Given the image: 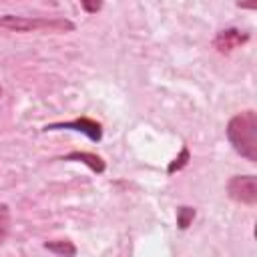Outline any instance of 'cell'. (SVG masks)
<instances>
[{
	"label": "cell",
	"mask_w": 257,
	"mask_h": 257,
	"mask_svg": "<svg viewBox=\"0 0 257 257\" xmlns=\"http://www.w3.org/2000/svg\"><path fill=\"white\" fill-rule=\"evenodd\" d=\"M0 26L14 30V32H36V30H50V32H72L74 22L68 18H46V16H16L4 14L0 16Z\"/></svg>",
	"instance_id": "2"
},
{
	"label": "cell",
	"mask_w": 257,
	"mask_h": 257,
	"mask_svg": "<svg viewBox=\"0 0 257 257\" xmlns=\"http://www.w3.org/2000/svg\"><path fill=\"white\" fill-rule=\"evenodd\" d=\"M249 32H243L239 28H225V30H219L213 38V48L219 52V54H229L237 48H241L243 44L249 42Z\"/></svg>",
	"instance_id": "5"
},
{
	"label": "cell",
	"mask_w": 257,
	"mask_h": 257,
	"mask_svg": "<svg viewBox=\"0 0 257 257\" xmlns=\"http://www.w3.org/2000/svg\"><path fill=\"white\" fill-rule=\"evenodd\" d=\"M10 233V209L8 205H0V245L6 241Z\"/></svg>",
	"instance_id": "10"
},
{
	"label": "cell",
	"mask_w": 257,
	"mask_h": 257,
	"mask_svg": "<svg viewBox=\"0 0 257 257\" xmlns=\"http://www.w3.org/2000/svg\"><path fill=\"white\" fill-rule=\"evenodd\" d=\"M189 161H191V151H189L187 145H183L181 151H179V155L169 163V167H167V175H175V173L183 171V169L189 165Z\"/></svg>",
	"instance_id": "8"
},
{
	"label": "cell",
	"mask_w": 257,
	"mask_h": 257,
	"mask_svg": "<svg viewBox=\"0 0 257 257\" xmlns=\"http://www.w3.org/2000/svg\"><path fill=\"white\" fill-rule=\"evenodd\" d=\"M195 217H197L195 207H189V205H181V207H177V227H179L181 231L189 229Z\"/></svg>",
	"instance_id": "9"
},
{
	"label": "cell",
	"mask_w": 257,
	"mask_h": 257,
	"mask_svg": "<svg viewBox=\"0 0 257 257\" xmlns=\"http://www.w3.org/2000/svg\"><path fill=\"white\" fill-rule=\"evenodd\" d=\"M0 96H2V86H0Z\"/></svg>",
	"instance_id": "13"
},
{
	"label": "cell",
	"mask_w": 257,
	"mask_h": 257,
	"mask_svg": "<svg viewBox=\"0 0 257 257\" xmlns=\"http://www.w3.org/2000/svg\"><path fill=\"white\" fill-rule=\"evenodd\" d=\"M235 4L239 8H245V10H255L257 8V0H235Z\"/></svg>",
	"instance_id": "12"
},
{
	"label": "cell",
	"mask_w": 257,
	"mask_h": 257,
	"mask_svg": "<svg viewBox=\"0 0 257 257\" xmlns=\"http://www.w3.org/2000/svg\"><path fill=\"white\" fill-rule=\"evenodd\" d=\"M60 161H76V163H82V165H86L96 175H102L104 169H106V163L102 161V157H98L94 153H88V151H70L64 157H60Z\"/></svg>",
	"instance_id": "6"
},
{
	"label": "cell",
	"mask_w": 257,
	"mask_h": 257,
	"mask_svg": "<svg viewBox=\"0 0 257 257\" xmlns=\"http://www.w3.org/2000/svg\"><path fill=\"white\" fill-rule=\"evenodd\" d=\"M104 0H80V6L86 14H98L102 10Z\"/></svg>",
	"instance_id": "11"
},
{
	"label": "cell",
	"mask_w": 257,
	"mask_h": 257,
	"mask_svg": "<svg viewBox=\"0 0 257 257\" xmlns=\"http://www.w3.org/2000/svg\"><path fill=\"white\" fill-rule=\"evenodd\" d=\"M42 131H46V133L48 131H74V133H82L92 143L102 141V124L90 116H76V118L66 120V122H50Z\"/></svg>",
	"instance_id": "4"
},
{
	"label": "cell",
	"mask_w": 257,
	"mask_h": 257,
	"mask_svg": "<svg viewBox=\"0 0 257 257\" xmlns=\"http://www.w3.org/2000/svg\"><path fill=\"white\" fill-rule=\"evenodd\" d=\"M42 247L54 255H62V257H74L76 255V245L72 241H46L42 243Z\"/></svg>",
	"instance_id": "7"
},
{
	"label": "cell",
	"mask_w": 257,
	"mask_h": 257,
	"mask_svg": "<svg viewBox=\"0 0 257 257\" xmlns=\"http://www.w3.org/2000/svg\"><path fill=\"white\" fill-rule=\"evenodd\" d=\"M227 195L231 201L255 207L257 205V179L255 175H235L227 183Z\"/></svg>",
	"instance_id": "3"
},
{
	"label": "cell",
	"mask_w": 257,
	"mask_h": 257,
	"mask_svg": "<svg viewBox=\"0 0 257 257\" xmlns=\"http://www.w3.org/2000/svg\"><path fill=\"white\" fill-rule=\"evenodd\" d=\"M227 141L245 161H257V112L253 108L233 114L225 128Z\"/></svg>",
	"instance_id": "1"
}]
</instances>
